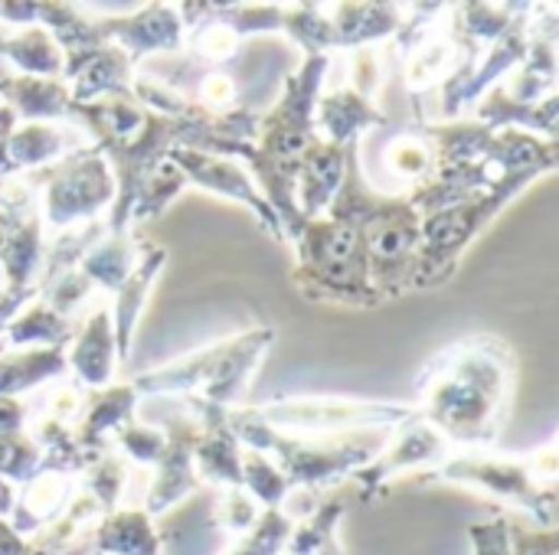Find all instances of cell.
I'll list each match as a JSON object with an SVG mask.
<instances>
[{
  "label": "cell",
  "instance_id": "1",
  "mask_svg": "<svg viewBox=\"0 0 559 555\" xmlns=\"http://www.w3.org/2000/svg\"><path fill=\"white\" fill-rule=\"evenodd\" d=\"M98 546L111 555H157V540L147 530V523L141 517H121L111 520L102 536Z\"/></svg>",
  "mask_w": 559,
  "mask_h": 555
},
{
  "label": "cell",
  "instance_id": "3",
  "mask_svg": "<svg viewBox=\"0 0 559 555\" xmlns=\"http://www.w3.org/2000/svg\"><path fill=\"white\" fill-rule=\"evenodd\" d=\"M472 536H475L478 555H511L508 553V533H504L501 523H495V527H475Z\"/></svg>",
  "mask_w": 559,
  "mask_h": 555
},
{
  "label": "cell",
  "instance_id": "2",
  "mask_svg": "<svg viewBox=\"0 0 559 555\" xmlns=\"http://www.w3.org/2000/svg\"><path fill=\"white\" fill-rule=\"evenodd\" d=\"M285 540H288V523L282 517H265L262 527L255 530V536L236 555H278Z\"/></svg>",
  "mask_w": 559,
  "mask_h": 555
}]
</instances>
